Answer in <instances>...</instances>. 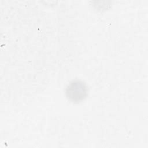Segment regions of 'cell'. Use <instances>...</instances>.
Returning a JSON list of instances; mask_svg holds the SVG:
<instances>
[{"label": "cell", "mask_w": 148, "mask_h": 148, "mask_svg": "<svg viewBox=\"0 0 148 148\" xmlns=\"http://www.w3.org/2000/svg\"><path fill=\"white\" fill-rule=\"evenodd\" d=\"M87 88L84 84L79 81H73L67 87L68 97L73 101L82 100L86 95Z\"/></svg>", "instance_id": "obj_1"}]
</instances>
